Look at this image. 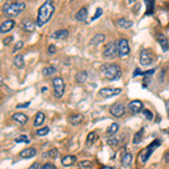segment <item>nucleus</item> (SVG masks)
<instances>
[{
	"instance_id": "nucleus-1",
	"label": "nucleus",
	"mask_w": 169,
	"mask_h": 169,
	"mask_svg": "<svg viewBox=\"0 0 169 169\" xmlns=\"http://www.w3.org/2000/svg\"><path fill=\"white\" fill-rule=\"evenodd\" d=\"M54 5L52 1L47 0L40 7L37 13V17H36V25L37 26H43L46 23H49V20L51 19V17L54 14Z\"/></svg>"
},
{
	"instance_id": "nucleus-2",
	"label": "nucleus",
	"mask_w": 169,
	"mask_h": 169,
	"mask_svg": "<svg viewBox=\"0 0 169 169\" xmlns=\"http://www.w3.org/2000/svg\"><path fill=\"white\" fill-rule=\"evenodd\" d=\"M26 8L25 2L23 1H15V2H6L2 7L3 15L8 17H16L22 14Z\"/></svg>"
},
{
	"instance_id": "nucleus-3",
	"label": "nucleus",
	"mask_w": 169,
	"mask_h": 169,
	"mask_svg": "<svg viewBox=\"0 0 169 169\" xmlns=\"http://www.w3.org/2000/svg\"><path fill=\"white\" fill-rule=\"evenodd\" d=\"M100 70L103 72L104 77L108 79V80H117L122 76V70H121L119 64H115V63L103 64Z\"/></svg>"
},
{
	"instance_id": "nucleus-4",
	"label": "nucleus",
	"mask_w": 169,
	"mask_h": 169,
	"mask_svg": "<svg viewBox=\"0 0 169 169\" xmlns=\"http://www.w3.org/2000/svg\"><path fill=\"white\" fill-rule=\"evenodd\" d=\"M160 144H161V141L159 139H156L154 141H152L147 148H144L143 150L140 152V159H141V162L142 163H145L147 162V160L150 158V156L154 154V151L156 150L157 148L159 147Z\"/></svg>"
},
{
	"instance_id": "nucleus-5",
	"label": "nucleus",
	"mask_w": 169,
	"mask_h": 169,
	"mask_svg": "<svg viewBox=\"0 0 169 169\" xmlns=\"http://www.w3.org/2000/svg\"><path fill=\"white\" fill-rule=\"evenodd\" d=\"M53 82V93H54V97L56 98H61L64 94V81L61 77H55L52 80Z\"/></svg>"
},
{
	"instance_id": "nucleus-6",
	"label": "nucleus",
	"mask_w": 169,
	"mask_h": 169,
	"mask_svg": "<svg viewBox=\"0 0 169 169\" xmlns=\"http://www.w3.org/2000/svg\"><path fill=\"white\" fill-rule=\"evenodd\" d=\"M154 55L149 49H142L140 52V63L142 66H149L154 62Z\"/></svg>"
},
{
	"instance_id": "nucleus-7",
	"label": "nucleus",
	"mask_w": 169,
	"mask_h": 169,
	"mask_svg": "<svg viewBox=\"0 0 169 169\" xmlns=\"http://www.w3.org/2000/svg\"><path fill=\"white\" fill-rule=\"evenodd\" d=\"M117 54H119V42H110L104 51V56L112 59L115 58Z\"/></svg>"
},
{
	"instance_id": "nucleus-8",
	"label": "nucleus",
	"mask_w": 169,
	"mask_h": 169,
	"mask_svg": "<svg viewBox=\"0 0 169 169\" xmlns=\"http://www.w3.org/2000/svg\"><path fill=\"white\" fill-rule=\"evenodd\" d=\"M110 112L114 117H122L125 113V106L121 103H115L110 106Z\"/></svg>"
},
{
	"instance_id": "nucleus-9",
	"label": "nucleus",
	"mask_w": 169,
	"mask_h": 169,
	"mask_svg": "<svg viewBox=\"0 0 169 169\" xmlns=\"http://www.w3.org/2000/svg\"><path fill=\"white\" fill-rule=\"evenodd\" d=\"M122 89L121 88H102L99 90V95L104 98H110L113 96H116V95L121 94Z\"/></svg>"
},
{
	"instance_id": "nucleus-10",
	"label": "nucleus",
	"mask_w": 169,
	"mask_h": 169,
	"mask_svg": "<svg viewBox=\"0 0 169 169\" xmlns=\"http://www.w3.org/2000/svg\"><path fill=\"white\" fill-rule=\"evenodd\" d=\"M130 53V46H128V42L125 38H121L119 40V55L121 58H124Z\"/></svg>"
},
{
	"instance_id": "nucleus-11",
	"label": "nucleus",
	"mask_w": 169,
	"mask_h": 169,
	"mask_svg": "<svg viewBox=\"0 0 169 169\" xmlns=\"http://www.w3.org/2000/svg\"><path fill=\"white\" fill-rule=\"evenodd\" d=\"M128 108L132 114H139L143 110V103L141 100H132L128 105Z\"/></svg>"
},
{
	"instance_id": "nucleus-12",
	"label": "nucleus",
	"mask_w": 169,
	"mask_h": 169,
	"mask_svg": "<svg viewBox=\"0 0 169 169\" xmlns=\"http://www.w3.org/2000/svg\"><path fill=\"white\" fill-rule=\"evenodd\" d=\"M35 26H36V24H35L31 18H28V17L27 18L22 19V22H20V27H22V29L25 32H28V33L34 32Z\"/></svg>"
},
{
	"instance_id": "nucleus-13",
	"label": "nucleus",
	"mask_w": 169,
	"mask_h": 169,
	"mask_svg": "<svg viewBox=\"0 0 169 169\" xmlns=\"http://www.w3.org/2000/svg\"><path fill=\"white\" fill-rule=\"evenodd\" d=\"M15 25H16V22L14 19H7V20H5V22L0 25V33H1V34L8 33V32H10L15 27Z\"/></svg>"
},
{
	"instance_id": "nucleus-14",
	"label": "nucleus",
	"mask_w": 169,
	"mask_h": 169,
	"mask_svg": "<svg viewBox=\"0 0 169 169\" xmlns=\"http://www.w3.org/2000/svg\"><path fill=\"white\" fill-rule=\"evenodd\" d=\"M20 158L23 159H29V158H33V157L36 156V149L35 148H26L23 151H20L19 154Z\"/></svg>"
},
{
	"instance_id": "nucleus-15",
	"label": "nucleus",
	"mask_w": 169,
	"mask_h": 169,
	"mask_svg": "<svg viewBox=\"0 0 169 169\" xmlns=\"http://www.w3.org/2000/svg\"><path fill=\"white\" fill-rule=\"evenodd\" d=\"M11 119H13L16 123L20 124V125H24V124H26V123H27V121H28L27 115H25L24 113H15V114L11 116Z\"/></svg>"
},
{
	"instance_id": "nucleus-16",
	"label": "nucleus",
	"mask_w": 169,
	"mask_h": 169,
	"mask_svg": "<svg viewBox=\"0 0 169 169\" xmlns=\"http://www.w3.org/2000/svg\"><path fill=\"white\" fill-rule=\"evenodd\" d=\"M69 36V32H68V29H64V28H62V29H58V31H55L54 33H52V35H51V37L54 38V40H64V38H67Z\"/></svg>"
},
{
	"instance_id": "nucleus-17",
	"label": "nucleus",
	"mask_w": 169,
	"mask_h": 169,
	"mask_svg": "<svg viewBox=\"0 0 169 169\" xmlns=\"http://www.w3.org/2000/svg\"><path fill=\"white\" fill-rule=\"evenodd\" d=\"M76 161H77V157L73 156V154H68V156H64L61 160V162L64 167H70L72 165H75Z\"/></svg>"
},
{
	"instance_id": "nucleus-18",
	"label": "nucleus",
	"mask_w": 169,
	"mask_h": 169,
	"mask_svg": "<svg viewBox=\"0 0 169 169\" xmlns=\"http://www.w3.org/2000/svg\"><path fill=\"white\" fill-rule=\"evenodd\" d=\"M70 124L72 125H79L80 123L84 121V115L82 114H72V115L69 116V119H68Z\"/></svg>"
},
{
	"instance_id": "nucleus-19",
	"label": "nucleus",
	"mask_w": 169,
	"mask_h": 169,
	"mask_svg": "<svg viewBox=\"0 0 169 169\" xmlns=\"http://www.w3.org/2000/svg\"><path fill=\"white\" fill-rule=\"evenodd\" d=\"M87 16H88V10L87 8H84L82 7L81 9L79 10L78 13L76 14V19L78 20V22H86V19H87Z\"/></svg>"
},
{
	"instance_id": "nucleus-20",
	"label": "nucleus",
	"mask_w": 169,
	"mask_h": 169,
	"mask_svg": "<svg viewBox=\"0 0 169 169\" xmlns=\"http://www.w3.org/2000/svg\"><path fill=\"white\" fill-rule=\"evenodd\" d=\"M14 64H15L16 68H18V69H23V68L25 67L24 55H23V54H17V55L14 58Z\"/></svg>"
},
{
	"instance_id": "nucleus-21",
	"label": "nucleus",
	"mask_w": 169,
	"mask_h": 169,
	"mask_svg": "<svg viewBox=\"0 0 169 169\" xmlns=\"http://www.w3.org/2000/svg\"><path fill=\"white\" fill-rule=\"evenodd\" d=\"M104 41H105V35L97 34L90 40V45L91 46H96V45H99L100 43H103Z\"/></svg>"
},
{
	"instance_id": "nucleus-22",
	"label": "nucleus",
	"mask_w": 169,
	"mask_h": 169,
	"mask_svg": "<svg viewBox=\"0 0 169 169\" xmlns=\"http://www.w3.org/2000/svg\"><path fill=\"white\" fill-rule=\"evenodd\" d=\"M44 121H45V115H44V113L43 112H37V113H36L35 119H34V125L35 126L43 125Z\"/></svg>"
},
{
	"instance_id": "nucleus-23",
	"label": "nucleus",
	"mask_w": 169,
	"mask_h": 169,
	"mask_svg": "<svg viewBox=\"0 0 169 169\" xmlns=\"http://www.w3.org/2000/svg\"><path fill=\"white\" fill-rule=\"evenodd\" d=\"M122 166L124 167V168H128V167H130V165L132 163V154H130V152H126V154H124L122 156Z\"/></svg>"
},
{
	"instance_id": "nucleus-24",
	"label": "nucleus",
	"mask_w": 169,
	"mask_h": 169,
	"mask_svg": "<svg viewBox=\"0 0 169 169\" xmlns=\"http://www.w3.org/2000/svg\"><path fill=\"white\" fill-rule=\"evenodd\" d=\"M158 42L160 43V46L163 51H168L169 49V43H168V38L165 36V35H159L158 36Z\"/></svg>"
},
{
	"instance_id": "nucleus-25",
	"label": "nucleus",
	"mask_w": 169,
	"mask_h": 169,
	"mask_svg": "<svg viewBox=\"0 0 169 169\" xmlns=\"http://www.w3.org/2000/svg\"><path fill=\"white\" fill-rule=\"evenodd\" d=\"M88 79V73L87 71H79L77 75H76V81L79 82V84H84Z\"/></svg>"
},
{
	"instance_id": "nucleus-26",
	"label": "nucleus",
	"mask_w": 169,
	"mask_h": 169,
	"mask_svg": "<svg viewBox=\"0 0 169 169\" xmlns=\"http://www.w3.org/2000/svg\"><path fill=\"white\" fill-rule=\"evenodd\" d=\"M117 25H119L121 28H125V29H128V28H130L132 25H133V22H131V20H128V19H125V18H121L117 20Z\"/></svg>"
},
{
	"instance_id": "nucleus-27",
	"label": "nucleus",
	"mask_w": 169,
	"mask_h": 169,
	"mask_svg": "<svg viewBox=\"0 0 169 169\" xmlns=\"http://www.w3.org/2000/svg\"><path fill=\"white\" fill-rule=\"evenodd\" d=\"M143 133H144V128H142L141 130H139L136 133L134 134V136H133V140H132V142H133V144H139L142 141V136H143Z\"/></svg>"
},
{
	"instance_id": "nucleus-28",
	"label": "nucleus",
	"mask_w": 169,
	"mask_h": 169,
	"mask_svg": "<svg viewBox=\"0 0 169 169\" xmlns=\"http://www.w3.org/2000/svg\"><path fill=\"white\" fill-rule=\"evenodd\" d=\"M97 136L98 135L96 134V132H90L87 136V140H86V145H87V147H91V145L94 144L95 140L97 139Z\"/></svg>"
},
{
	"instance_id": "nucleus-29",
	"label": "nucleus",
	"mask_w": 169,
	"mask_h": 169,
	"mask_svg": "<svg viewBox=\"0 0 169 169\" xmlns=\"http://www.w3.org/2000/svg\"><path fill=\"white\" fill-rule=\"evenodd\" d=\"M56 72V69L55 67H45V68H43V70H42V73H43V76H45V77H49V76H52L54 75Z\"/></svg>"
},
{
	"instance_id": "nucleus-30",
	"label": "nucleus",
	"mask_w": 169,
	"mask_h": 169,
	"mask_svg": "<svg viewBox=\"0 0 169 169\" xmlns=\"http://www.w3.org/2000/svg\"><path fill=\"white\" fill-rule=\"evenodd\" d=\"M58 154H59L58 149H56V148H53V149L49 150L47 152H45V154H43V157L44 158H52V159H55L56 157H58Z\"/></svg>"
},
{
	"instance_id": "nucleus-31",
	"label": "nucleus",
	"mask_w": 169,
	"mask_h": 169,
	"mask_svg": "<svg viewBox=\"0 0 169 169\" xmlns=\"http://www.w3.org/2000/svg\"><path fill=\"white\" fill-rule=\"evenodd\" d=\"M119 125L117 124V123H113V124H110V128H107V134L114 135L116 132L119 131Z\"/></svg>"
},
{
	"instance_id": "nucleus-32",
	"label": "nucleus",
	"mask_w": 169,
	"mask_h": 169,
	"mask_svg": "<svg viewBox=\"0 0 169 169\" xmlns=\"http://www.w3.org/2000/svg\"><path fill=\"white\" fill-rule=\"evenodd\" d=\"M49 132H50V128H49V126H44V128H38L37 131L35 132V134L37 135V136H44V135H46Z\"/></svg>"
},
{
	"instance_id": "nucleus-33",
	"label": "nucleus",
	"mask_w": 169,
	"mask_h": 169,
	"mask_svg": "<svg viewBox=\"0 0 169 169\" xmlns=\"http://www.w3.org/2000/svg\"><path fill=\"white\" fill-rule=\"evenodd\" d=\"M15 142L16 143H22V142H24V143H29V139H28L27 135L22 134V135H19L18 138L15 139Z\"/></svg>"
},
{
	"instance_id": "nucleus-34",
	"label": "nucleus",
	"mask_w": 169,
	"mask_h": 169,
	"mask_svg": "<svg viewBox=\"0 0 169 169\" xmlns=\"http://www.w3.org/2000/svg\"><path fill=\"white\" fill-rule=\"evenodd\" d=\"M78 165L81 169H88V168H91V167H93V163H91L90 161H88V160H82V161H80Z\"/></svg>"
},
{
	"instance_id": "nucleus-35",
	"label": "nucleus",
	"mask_w": 169,
	"mask_h": 169,
	"mask_svg": "<svg viewBox=\"0 0 169 169\" xmlns=\"http://www.w3.org/2000/svg\"><path fill=\"white\" fill-rule=\"evenodd\" d=\"M23 46H24V42H23V41H18L17 43L15 44V46H14L13 53H16V52H18L19 50H22Z\"/></svg>"
},
{
	"instance_id": "nucleus-36",
	"label": "nucleus",
	"mask_w": 169,
	"mask_h": 169,
	"mask_svg": "<svg viewBox=\"0 0 169 169\" xmlns=\"http://www.w3.org/2000/svg\"><path fill=\"white\" fill-rule=\"evenodd\" d=\"M142 113H143V115L145 116V119H149V121H151V119H154V114L151 113V110H142Z\"/></svg>"
},
{
	"instance_id": "nucleus-37",
	"label": "nucleus",
	"mask_w": 169,
	"mask_h": 169,
	"mask_svg": "<svg viewBox=\"0 0 169 169\" xmlns=\"http://www.w3.org/2000/svg\"><path fill=\"white\" fill-rule=\"evenodd\" d=\"M47 53L49 54H55L56 53V46L54 45V44H51V45H49V47H47Z\"/></svg>"
},
{
	"instance_id": "nucleus-38",
	"label": "nucleus",
	"mask_w": 169,
	"mask_h": 169,
	"mask_svg": "<svg viewBox=\"0 0 169 169\" xmlns=\"http://www.w3.org/2000/svg\"><path fill=\"white\" fill-rule=\"evenodd\" d=\"M13 42V36H7V37H5L2 40V44L5 45V46H7V45H9L10 43Z\"/></svg>"
},
{
	"instance_id": "nucleus-39",
	"label": "nucleus",
	"mask_w": 169,
	"mask_h": 169,
	"mask_svg": "<svg viewBox=\"0 0 169 169\" xmlns=\"http://www.w3.org/2000/svg\"><path fill=\"white\" fill-rule=\"evenodd\" d=\"M107 143L110 144V145H117V144H119V140L115 139V136H113V138L107 140Z\"/></svg>"
},
{
	"instance_id": "nucleus-40",
	"label": "nucleus",
	"mask_w": 169,
	"mask_h": 169,
	"mask_svg": "<svg viewBox=\"0 0 169 169\" xmlns=\"http://www.w3.org/2000/svg\"><path fill=\"white\" fill-rule=\"evenodd\" d=\"M102 14H103V9H102V8H98V9L96 10V13H95V15L93 16L91 20H95V19H97L98 17H100V16H102Z\"/></svg>"
},
{
	"instance_id": "nucleus-41",
	"label": "nucleus",
	"mask_w": 169,
	"mask_h": 169,
	"mask_svg": "<svg viewBox=\"0 0 169 169\" xmlns=\"http://www.w3.org/2000/svg\"><path fill=\"white\" fill-rule=\"evenodd\" d=\"M41 169H56V167L54 166L53 163L47 162V163H45L43 167H41Z\"/></svg>"
},
{
	"instance_id": "nucleus-42",
	"label": "nucleus",
	"mask_w": 169,
	"mask_h": 169,
	"mask_svg": "<svg viewBox=\"0 0 169 169\" xmlns=\"http://www.w3.org/2000/svg\"><path fill=\"white\" fill-rule=\"evenodd\" d=\"M29 104H31V102H27V103H23V104H18V105L16 106V108H26V107L29 106Z\"/></svg>"
},
{
	"instance_id": "nucleus-43",
	"label": "nucleus",
	"mask_w": 169,
	"mask_h": 169,
	"mask_svg": "<svg viewBox=\"0 0 169 169\" xmlns=\"http://www.w3.org/2000/svg\"><path fill=\"white\" fill-rule=\"evenodd\" d=\"M28 169H41V165H40V162H34L28 167Z\"/></svg>"
},
{
	"instance_id": "nucleus-44",
	"label": "nucleus",
	"mask_w": 169,
	"mask_h": 169,
	"mask_svg": "<svg viewBox=\"0 0 169 169\" xmlns=\"http://www.w3.org/2000/svg\"><path fill=\"white\" fill-rule=\"evenodd\" d=\"M165 160H166L167 162H169V151L167 152L166 154H165Z\"/></svg>"
},
{
	"instance_id": "nucleus-45",
	"label": "nucleus",
	"mask_w": 169,
	"mask_h": 169,
	"mask_svg": "<svg viewBox=\"0 0 169 169\" xmlns=\"http://www.w3.org/2000/svg\"><path fill=\"white\" fill-rule=\"evenodd\" d=\"M166 106H167V115H168V117H169V99L167 100V104H166Z\"/></svg>"
},
{
	"instance_id": "nucleus-46",
	"label": "nucleus",
	"mask_w": 169,
	"mask_h": 169,
	"mask_svg": "<svg viewBox=\"0 0 169 169\" xmlns=\"http://www.w3.org/2000/svg\"><path fill=\"white\" fill-rule=\"evenodd\" d=\"M102 169H114V168H113V167H110V166H104Z\"/></svg>"
},
{
	"instance_id": "nucleus-47",
	"label": "nucleus",
	"mask_w": 169,
	"mask_h": 169,
	"mask_svg": "<svg viewBox=\"0 0 169 169\" xmlns=\"http://www.w3.org/2000/svg\"><path fill=\"white\" fill-rule=\"evenodd\" d=\"M0 84H2V81H1V80H0Z\"/></svg>"
},
{
	"instance_id": "nucleus-48",
	"label": "nucleus",
	"mask_w": 169,
	"mask_h": 169,
	"mask_svg": "<svg viewBox=\"0 0 169 169\" xmlns=\"http://www.w3.org/2000/svg\"><path fill=\"white\" fill-rule=\"evenodd\" d=\"M78 169H81V168H78Z\"/></svg>"
}]
</instances>
